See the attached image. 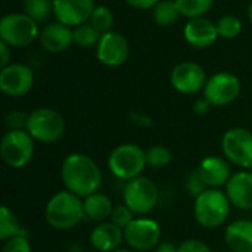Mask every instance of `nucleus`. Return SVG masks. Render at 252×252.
I'll return each mask as SVG.
<instances>
[{
	"mask_svg": "<svg viewBox=\"0 0 252 252\" xmlns=\"http://www.w3.org/2000/svg\"><path fill=\"white\" fill-rule=\"evenodd\" d=\"M217 31H219V37L223 38H236L241 31H242V22L238 16L235 15H224L221 16L217 22Z\"/></svg>",
	"mask_w": 252,
	"mask_h": 252,
	"instance_id": "nucleus-30",
	"label": "nucleus"
},
{
	"mask_svg": "<svg viewBox=\"0 0 252 252\" xmlns=\"http://www.w3.org/2000/svg\"><path fill=\"white\" fill-rule=\"evenodd\" d=\"M232 202L226 192L220 189H207L195 198L193 216L196 223L204 229L221 227L230 216Z\"/></svg>",
	"mask_w": 252,
	"mask_h": 252,
	"instance_id": "nucleus-3",
	"label": "nucleus"
},
{
	"mask_svg": "<svg viewBox=\"0 0 252 252\" xmlns=\"http://www.w3.org/2000/svg\"><path fill=\"white\" fill-rule=\"evenodd\" d=\"M38 40L44 50L50 53H61L68 50L74 43V31L71 30V27L56 21L47 24L40 31Z\"/></svg>",
	"mask_w": 252,
	"mask_h": 252,
	"instance_id": "nucleus-19",
	"label": "nucleus"
},
{
	"mask_svg": "<svg viewBox=\"0 0 252 252\" xmlns=\"http://www.w3.org/2000/svg\"><path fill=\"white\" fill-rule=\"evenodd\" d=\"M86 217L83 199L68 190L55 193L46 204L44 219L47 224L55 230L74 229Z\"/></svg>",
	"mask_w": 252,
	"mask_h": 252,
	"instance_id": "nucleus-2",
	"label": "nucleus"
},
{
	"mask_svg": "<svg viewBox=\"0 0 252 252\" xmlns=\"http://www.w3.org/2000/svg\"><path fill=\"white\" fill-rule=\"evenodd\" d=\"M155 252H179V247H176L171 242H161L155 248Z\"/></svg>",
	"mask_w": 252,
	"mask_h": 252,
	"instance_id": "nucleus-40",
	"label": "nucleus"
},
{
	"mask_svg": "<svg viewBox=\"0 0 252 252\" xmlns=\"http://www.w3.org/2000/svg\"><path fill=\"white\" fill-rule=\"evenodd\" d=\"M63 117L52 108H37L28 114L25 130L40 143H55L65 134Z\"/></svg>",
	"mask_w": 252,
	"mask_h": 252,
	"instance_id": "nucleus-5",
	"label": "nucleus"
},
{
	"mask_svg": "<svg viewBox=\"0 0 252 252\" xmlns=\"http://www.w3.org/2000/svg\"><path fill=\"white\" fill-rule=\"evenodd\" d=\"M171 86L183 94H195L204 90L207 84V74L196 62H180L170 74Z\"/></svg>",
	"mask_w": 252,
	"mask_h": 252,
	"instance_id": "nucleus-12",
	"label": "nucleus"
},
{
	"mask_svg": "<svg viewBox=\"0 0 252 252\" xmlns=\"http://www.w3.org/2000/svg\"><path fill=\"white\" fill-rule=\"evenodd\" d=\"M128 6L134 7V9H140V10H146V9H154L155 4L159 0H124Z\"/></svg>",
	"mask_w": 252,
	"mask_h": 252,
	"instance_id": "nucleus-37",
	"label": "nucleus"
},
{
	"mask_svg": "<svg viewBox=\"0 0 252 252\" xmlns=\"http://www.w3.org/2000/svg\"><path fill=\"white\" fill-rule=\"evenodd\" d=\"M21 235H24V229L16 214L7 205H3L0 210V239L4 242L10 238Z\"/></svg>",
	"mask_w": 252,
	"mask_h": 252,
	"instance_id": "nucleus-24",
	"label": "nucleus"
},
{
	"mask_svg": "<svg viewBox=\"0 0 252 252\" xmlns=\"http://www.w3.org/2000/svg\"><path fill=\"white\" fill-rule=\"evenodd\" d=\"M130 121L134 126L140 127V128H151L154 126V120L149 115L142 114V112H131L130 114Z\"/></svg>",
	"mask_w": 252,
	"mask_h": 252,
	"instance_id": "nucleus-36",
	"label": "nucleus"
},
{
	"mask_svg": "<svg viewBox=\"0 0 252 252\" xmlns=\"http://www.w3.org/2000/svg\"><path fill=\"white\" fill-rule=\"evenodd\" d=\"M161 226L149 217H137L124 229V242L136 252L151 251L161 242Z\"/></svg>",
	"mask_w": 252,
	"mask_h": 252,
	"instance_id": "nucleus-10",
	"label": "nucleus"
},
{
	"mask_svg": "<svg viewBox=\"0 0 252 252\" xmlns=\"http://www.w3.org/2000/svg\"><path fill=\"white\" fill-rule=\"evenodd\" d=\"M100 37H102V34L89 22L81 24V25L75 27V30H74V43L84 49H90L93 46L97 47Z\"/></svg>",
	"mask_w": 252,
	"mask_h": 252,
	"instance_id": "nucleus-26",
	"label": "nucleus"
},
{
	"mask_svg": "<svg viewBox=\"0 0 252 252\" xmlns=\"http://www.w3.org/2000/svg\"><path fill=\"white\" fill-rule=\"evenodd\" d=\"M247 15H248V19H250V22L252 24V1H251V4L248 6V13H247Z\"/></svg>",
	"mask_w": 252,
	"mask_h": 252,
	"instance_id": "nucleus-41",
	"label": "nucleus"
},
{
	"mask_svg": "<svg viewBox=\"0 0 252 252\" xmlns=\"http://www.w3.org/2000/svg\"><path fill=\"white\" fill-rule=\"evenodd\" d=\"M185 188H186V190H188L193 198H196L198 195H201L204 190L208 189L207 185L204 183L202 177L199 176L198 170H195V171H192V173L188 174V177H186V180H185Z\"/></svg>",
	"mask_w": 252,
	"mask_h": 252,
	"instance_id": "nucleus-32",
	"label": "nucleus"
},
{
	"mask_svg": "<svg viewBox=\"0 0 252 252\" xmlns=\"http://www.w3.org/2000/svg\"><path fill=\"white\" fill-rule=\"evenodd\" d=\"M94 7V0H53L56 21L68 27H78L89 22Z\"/></svg>",
	"mask_w": 252,
	"mask_h": 252,
	"instance_id": "nucleus-15",
	"label": "nucleus"
},
{
	"mask_svg": "<svg viewBox=\"0 0 252 252\" xmlns=\"http://www.w3.org/2000/svg\"><path fill=\"white\" fill-rule=\"evenodd\" d=\"M180 16L176 0H159L152 10V18L159 27H171Z\"/></svg>",
	"mask_w": 252,
	"mask_h": 252,
	"instance_id": "nucleus-23",
	"label": "nucleus"
},
{
	"mask_svg": "<svg viewBox=\"0 0 252 252\" xmlns=\"http://www.w3.org/2000/svg\"><path fill=\"white\" fill-rule=\"evenodd\" d=\"M196 170L208 189H220L221 186L226 188L227 182L232 177L229 161L220 155L205 157L199 162Z\"/></svg>",
	"mask_w": 252,
	"mask_h": 252,
	"instance_id": "nucleus-16",
	"label": "nucleus"
},
{
	"mask_svg": "<svg viewBox=\"0 0 252 252\" xmlns=\"http://www.w3.org/2000/svg\"><path fill=\"white\" fill-rule=\"evenodd\" d=\"M183 37L189 46L207 49L219 38L217 25L205 16L189 19L183 27Z\"/></svg>",
	"mask_w": 252,
	"mask_h": 252,
	"instance_id": "nucleus-17",
	"label": "nucleus"
},
{
	"mask_svg": "<svg viewBox=\"0 0 252 252\" xmlns=\"http://www.w3.org/2000/svg\"><path fill=\"white\" fill-rule=\"evenodd\" d=\"M96 53L102 65L108 68H117L127 61L130 55V44L123 34L109 31L100 37Z\"/></svg>",
	"mask_w": 252,
	"mask_h": 252,
	"instance_id": "nucleus-14",
	"label": "nucleus"
},
{
	"mask_svg": "<svg viewBox=\"0 0 252 252\" xmlns=\"http://www.w3.org/2000/svg\"><path fill=\"white\" fill-rule=\"evenodd\" d=\"M224 242L233 252H252V221L235 220L224 230Z\"/></svg>",
	"mask_w": 252,
	"mask_h": 252,
	"instance_id": "nucleus-21",
	"label": "nucleus"
},
{
	"mask_svg": "<svg viewBox=\"0 0 252 252\" xmlns=\"http://www.w3.org/2000/svg\"><path fill=\"white\" fill-rule=\"evenodd\" d=\"M146 165V151L136 143L118 145L108 157V168L111 174L124 182L142 176Z\"/></svg>",
	"mask_w": 252,
	"mask_h": 252,
	"instance_id": "nucleus-4",
	"label": "nucleus"
},
{
	"mask_svg": "<svg viewBox=\"0 0 252 252\" xmlns=\"http://www.w3.org/2000/svg\"><path fill=\"white\" fill-rule=\"evenodd\" d=\"M179 252H214L199 239H186L179 245Z\"/></svg>",
	"mask_w": 252,
	"mask_h": 252,
	"instance_id": "nucleus-35",
	"label": "nucleus"
},
{
	"mask_svg": "<svg viewBox=\"0 0 252 252\" xmlns=\"http://www.w3.org/2000/svg\"><path fill=\"white\" fill-rule=\"evenodd\" d=\"M50 252H55V251H50Z\"/></svg>",
	"mask_w": 252,
	"mask_h": 252,
	"instance_id": "nucleus-43",
	"label": "nucleus"
},
{
	"mask_svg": "<svg viewBox=\"0 0 252 252\" xmlns=\"http://www.w3.org/2000/svg\"><path fill=\"white\" fill-rule=\"evenodd\" d=\"M214 0H176L180 15L189 19L204 16L213 6Z\"/></svg>",
	"mask_w": 252,
	"mask_h": 252,
	"instance_id": "nucleus-27",
	"label": "nucleus"
},
{
	"mask_svg": "<svg viewBox=\"0 0 252 252\" xmlns=\"http://www.w3.org/2000/svg\"><path fill=\"white\" fill-rule=\"evenodd\" d=\"M34 86V74L31 68L22 63H10L0 71V89L6 96H25Z\"/></svg>",
	"mask_w": 252,
	"mask_h": 252,
	"instance_id": "nucleus-13",
	"label": "nucleus"
},
{
	"mask_svg": "<svg viewBox=\"0 0 252 252\" xmlns=\"http://www.w3.org/2000/svg\"><path fill=\"white\" fill-rule=\"evenodd\" d=\"M10 65V46L0 41V66L4 68Z\"/></svg>",
	"mask_w": 252,
	"mask_h": 252,
	"instance_id": "nucleus-38",
	"label": "nucleus"
},
{
	"mask_svg": "<svg viewBox=\"0 0 252 252\" xmlns=\"http://www.w3.org/2000/svg\"><path fill=\"white\" fill-rule=\"evenodd\" d=\"M224 158L241 170L252 168V131L235 127L224 133L221 139Z\"/></svg>",
	"mask_w": 252,
	"mask_h": 252,
	"instance_id": "nucleus-9",
	"label": "nucleus"
},
{
	"mask_svg": "<svg viewBox=\"0 0 252 252\" xmlns=\"http://www.w3.org/2000/svg\"><path fill=\"white\" fill-rule=\"evenodd\" d=\"M173 159L171 151L164 145H154L146 151V164L151 168H165Z\"/></svg>",
	"mask_w": 252,
	"mask_h": 252,
	"instance_id": "nucleus-29",
	"label": "nucleus"
},
{
	"mask_svg": "<svg viewBox=\"0 0 252 252\" xmlns=\"http://www.w3.org/2000/svg\"><path fill=\"white\" fill-rule=\"evenodd\" d=\"M24 13L37 24L44 22L53 15V0H24Z\"/></svg>",
	"mask_w": 252,
	"mask_h": 252,
	"instance_id": "nucleus-25",
	"label": "nucleus"
},
{
	"mask_svg": "<svg viewBox=\"0 0 252 252\" xmlns=\"http://www.w3.org/2000/svg\"><path fill=\"white\" fill-rule=\"evenodd\" d=\"M114 252H136V251H133V250H117V251H114Z\"/></svg>",
	"mask_w": 252,
	"mask_h": 252,
	"instance_id": "nucleus-42",
	"label": "nucleus"
},
{
	"mask_svg": "<svg viewBox=\"0 0 252 252\" xmlns=\"http://www.w3.org/2000/svg\"><path fill=\"white\" fill-rule=\"evenodd\" d=\"M123 201L134 214L145 216L158 205L159 189L149 177L139 176L126 182L123 189Z\"/></svg>",
	"mask_w": 252,
	"mask_h": 252,
	"instance_id": "nucleus-8",
	"label": "nucleus"
},
{
	"mask_svg": "<svg viewBox=\"0 0 252 252\" xmlns=\"http://www.w3.org/2000/svg\"><path fill=\"white\" fill-rule=\"evenodd\" d=\"M28 115L21 111H12L6 115V126L9 130H25Z\"/></svg>",
	"mask_w": 252,
	"mask_h": 252,
	"instance_id": "nucleus-34",
	"label": "nucleus"
},
{
	"mask_svg": "<svg viewBox=\"0 0 252 252\" xmlns=\"http://www.w3.org/2000/svg\"><path fill=\"white\" fill-rule=\"evenodd\" d=\"M211 109V103L204 97V99H198L196 102H195V105H193V111H195V114L196 115H207L208 114V111Z\"/></svg>",
	"mask_w": 252,
	"mask_h": 252,
	"instance_id": "nucleus-39",
	"label": "nucleus"
},
{
	"mask_svg": "<svg viewBox=\"0 0 252 252\" xmlns=\"http://www.w3.org/2000/svg\"><path fill=\"white\" fill-rule=\"evenodd\" d=\"M226 195L238 210H252V173L248 170L232 174L226 185Z\"/></svg>",
	"mask_w": 252,
	"mask_h": 252,
	"instance_id": "nucleus-18",
	"label": "nucleus"
},
{
	"mask_svg": "<svg viewBox=\"0 0 252 252\" xmlns=\"http://www.w3.org/2000/svg\"><path fill=\"white\" fill-rule=\"evenodd\" d=\"M61 180L68 192L84 199L99 192L102 171L92 157L74 152L66 155L61 165Z\"/></svg>",
	"mask_w": 252,
	"mask_h": 252,
	"instance_id": "nucleus-1",
	"label": "nucleus"
},
{
	"mask_svg": "<svg viewBox=\"0 0 252 252\" xmlns=\"http://www.w3.org/2000/svg\"><path fill=\"white\" fill-rule=\"evenodd\" d=\"M1 252H31V245L25 238V235H21L4 241Z\"/></svg>",
	"mask_w": 252,
	"mask_h": 252,
	"instance_id": "nucleus-33",
	"label": "nucleus"
},
{
	"mask_svg": "<svg viewBox=\"0 0 252 252\" xmlns=\"http://www.w3.org/2000/svg\"><path fill=\"white\" fill-rule=\"evenodd\" d=\"M89 242L96 251L114 252L124 242V230L111 221H103L90 232Z\"/></svg>",
	"mask_w": 252,
	"mask_h": 252,
	"instance_id": "nucleus-20",
	"label": "nucleus"
},
{
	"mask_svg": "<svg viewBox=\"0 0 252 252\" xmlns=\"http://www.w3.org/2000/svg\"><path fill=\"white\" fill-rule=\"evenodd\" d=\"M89 24H92L102 35L112 31L114 25V13L108 6H96L92 12V16L89 19Z\"/></svg>",
	"mask_w": 252,
	"mask_h": 252,
	"instance_id": "nucleus-28",
	"label": "nucleus"
},
{
	"mask_svg": "<svg viewBox=\"0 0 252 252\" xmlns=\"http://www.w3.org/2000/svg\"><path fill=\"white\" fill-rule=\"evenodd\" d=\"M40 37L38 24L27 13H7L0 19V41L10 47L30 46Z\"/></svg>",
	"mask_w": 252,
	"mask_h": 252,
	"instance_id": "nucleus-7",
	"label": "nucleus"
},
{
	"mask_svg": "<svg viewBox=\"0 0 252 252\" xmlns=\"http://www.w3.org/2000/svg\"><path fill=\"white\" fill-rule=\"evenodd\" d=\"M241 94V81L232 72H217L207 80L204 87V97L211 106H227L233 103Z\"/></svg>",
	"mask_w": 252,
	"mask_h": 252,
	"instance_id": "nucleus-11",
	"label": "nucleus"
},
{
	"mask_svg": "<svg viewBox=\"0 0 252 252\" xmlns=\"http://www.w3.org/2000/svg\"><path fill=\"white\" fill-rule=\"evenodd\" d=\"M83 207H84V214L89 220L103 223L109 220L115 205L112 204L109 196H106L105 193L96 192L83 199Z\"/></svg>",
	"mask_w": 252,
	"mask_h": 252,
	"instance_id": "nucleus-22",
	"label": "nucleus"
},
{
	"mask_svg": "<svg viewBox=\"0 0 252 252\" xmlns=\"http://www.w3.org/2000/svg\"><path fill=\"white\" fill-rule=\"evenodd\" d=\"M35 154V140L27 130H7L1 139L0 155L3 162L13 168H24Z\"/></svg>",
	"mask_w": 252,
	"mask_h": 252,
	"instance_id": "nucleus-6",
	"label": "nucleus"
},
{
	"mask_svg": "<svg viewBox=\"0 0 252 252\" xmlns=\"http://www.w3.org/2000/svg\"><path fill=\"white\" fill-rule=\"evenodd\" d=\"M134 219H136L134 217V213L126 204H121V205H115L114 207L112 214L109 217V221L124 230Z\"/></svg>",
	"mask_w": 252,
	"mask_h": 252,
	"instance_id": "nucleus-31",
	"label": "nucleus"
}]
</instances>
